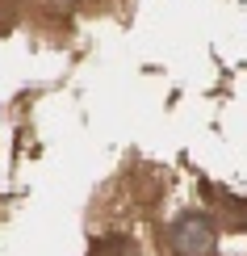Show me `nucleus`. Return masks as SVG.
Returning <instances> with one entry per match:
<instances>
[{
  "mask_svg": "<svg viewBox=\"0 0 247 256\" xmlns=\"http://www.w3.org/2000/svg\"><path fill=\"white\" fill-rule=\"evenodd\" d=\"M172 244L180 256H210L214 252V222L206 214H185L172 222Z\"/></svg>",
  "mask_w": 247,
  "mask_h": 256,
  "instance_id": "1",
  "label": "nucleus"
}]
</instances>
